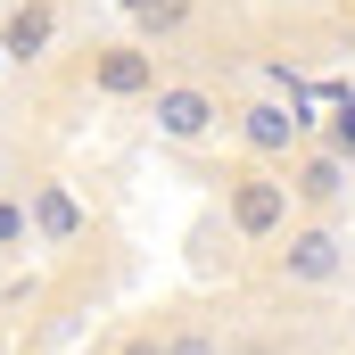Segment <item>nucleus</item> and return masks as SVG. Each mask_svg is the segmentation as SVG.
<instances>
[{
    "mask_svg": "<svg viewBox=\"0 0 355 355\" xmlns=\"http://www.w3.org/2000/svg\"><path fill=\"white\" fill-rule=\"evenodd\" d=\"M339 190H347V157H339V149H306V157L289 166V198H297V207H331Z\"/></svg>",
    "mask_w": 355,
    "mask_h": 355,
    "instance_id": "8",
    "label": "nucleus"
},
{
    "mask_svg": "<svg viewBox=\"0 0 355 355\" xmlns=\"http://www.w3.org/2000/svg\"><path fill=\"white\" fill-rule=\"evenodd\" d=\"M8 240H25V207H17V198H0V248H8Z\"/></svg>",
    "mask_w": 355,
    "mask_h": 355,
    "instance_id": "11",
    "label": "nucleus"
},
{
    "mask_svg": "<svg viewBox=\"0 0 355 355\" xmlns=\"http://www.w3.org/2000/svg\"><path fill=\"white\" fill-rule=\"evenodd\" d=\"M124 17H132V33L149 42V50H166L182 33H198V0H116Z\"/></svg>",
    "mask_w": 355,
    "mask_h": 355,
    "instance_id": "6",
    "label": "nucleus"
},
{
    "mask_svg": "<svg viewBox=\"0 0 355 355\" xmlns=\"http://www.w3.org/2000/svg\"><path fill=\"white\" fill-rule=\"evenodd\" d=\"M240 141H248L257 157H289V149H297V107H289V99H248V107H240Z\"/></svg>",
    "mask_w": 355,
    "mask_h": 355,
    "instance_id": "5",
    "label": "nucleus"
},
{
    "mask_svg": "<svg viewBox=\"0 0 355 355\" xmlns=\"http://www.w3.org/2000/svg\"><path fill=\"white\" fill-rule=\"evenodd\" d=\"M223 215H232V232L240 240H281L289 232V215H297V198H289V174H272V166H240V174L223 182Z\"/></svg>",
    "mask_w": 355,
    "mask_h": 355,
    "instance_id": "1",
    "label": "nucleus"
},
{
    "mask_svg": "<svg viewBox=\"0 0 355 355\" xmlns=\"http://www.w3.org/2000/svg\"><path fill=\"white\" fill-rule=\"evenodd\" d=\"M281 240H289V248H281V281H289V289H322V281H339L347 240H339L331 223H289Z\"/></svg>",
    "mask_w": 355,
    "mask_h": 355,
    "instance_id": "3",
    "label": "nucleus"
},
{
    "mask_svg": "<svg viewBox=\"0 0 355 355\" xmlns=\"http://www.w3.org/2000/svg\"><path fill=\"white\" fill-rule=\"evenodd\" d=\"M91 91L99 99H149L157 91V50L149 42H91Z\"/></svg>",
    "mask_w": 355,
    "mask_h": 355,
    "instance_id": "4",
    "label": "nucleus"
},
{
    "mask_svg": "<svg viewBox=\"0 0 355 355\" xmlns=\"http://www.w3.org/2000/svg\"><path fill=\"white\" fill-rule=\"evenodd\" d=\"M50 42H58V8H50V0H25V8L0 25V58H17V67H33Z\"/></svg>",
    "mask_w": 355,
    "mask_h": 355,
    "instance_id": "7",
    "label": "nucleus"
},
{
    "mask_svg": "<svg viewBox=\"0 0 355 355\" xmlns=\"http://www.w3.org/2000/svg\"><path fill=\"white\" fill-rule=\"evenodd\" d=\"M331 149H339V157L355 149V107H339V132H331Z\"/></svg>",
    "mask_w": 355,
    "mask_h": 355,
    "instance_id": "13",
    "label": "nucleus"
},
{
    "mask_svg": "<svg viewBox=\"0 0 355 355\" xmlns=\"http://www.w3.org/2000/svg\"><path fill=\"white\" fill-rule=\"evenodd\" d=\"M33 223H42V240H75V232H83V207H75L58 182H42V190H33Z\"/></svg>",
    "mask_w": 355,
    "mask_h": 355,
    "instance_id": "9",
    "label": "nucleus"
},
{
    "mask_svg": "<svg viewBox=\"0 0 355 355\" xmlns=\"http://www.w3.org/2000/svg\"><path fill=\"white\" fill-rule=\"evenodd\" d=\"M116 355H166V331H132V339H124Z\"/></svg>",
    "mask_w": 355,
    "mask_h": 355,
    "instance_id": "12",
    "label": "nucleus"
},
{
    "mask_svg": "<svg viewBox=\"0 0 355 355\" xmlns=\"http://www.w3.org/2000/svg\"><path fill=\"white\" fill-rule=\"evenodd\" d=\"M149 107H157V132H166L174 149H198V141L223 124V99H215L207 83H157Z\"/></svg>",
    "mask_w": 355,
    "mask_h": 355,
    "instance_id": "2",
    "label": "nucleus"
},
{
    "mask_svg": "<svg viewBox=\"0 0 355 355\" xmlns=\"http://www.w3.org/2000/svg\"><path fill=\"white\" fill-rule=\"evenodd\" d=\"M166 355H215V331H174Z\"/></svg>",
    "mask_w": 355,
    "mask_h": 355,
    "instance_id": "10",
    "label": "nucleus"
},
{
    "mask_svg": "<svg viewBox=\"0 0 355 355\" xmlns=\"http://www.w3.org/2000/svg\"><path fill=\"white\" fill-rule=\"evenodd\" d=\"M257 8H306V0H257Z\"/></svg>",
    "mask_w": 355,
    "mask_h": 355,
    "instance_id": "14",
    "label": "nucleus"
}]
</instances>
